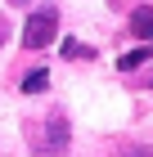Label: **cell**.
<instances>
[{
	"instance_id": "3",
	"label": "cell",
	"mask_w": 153,
	"mask_h": 157,
	"mask_svg": "<svg viewBox=\"0 0 153 157\" xmlns=\"http://www.w3.org/2000/svg\"><path fill=\"white\" fill-rule=\"evenodd\" d=\"M131 32L140 36V45H153V5H140L131 13Z\"/></svg>"
},
{
	"instance_id": "6",
	"label": "cell",
	"mask_w": 153,
	"mask_h": 157,
	"mask_svg": "<svg viewBox=\"0 0 153 157\" xmlns=\"http://www.w3.org/2000/svg\"><path fill=\"white\" fill-rule=\"evenodd\" d=\"M63 54H68V59H90L95 49H90V45H81V40H63Z\"/></svg>"
},
{
	"instance_id": "8",
	"label": "cell",
	"mask_w": 153,
	"mask_h": 157,
	"mask_svg": "<svg viewBox=\"0 0 153 157\" xmlns=\"http://www.w3.org/2000/svg\"><path fill=\"white\" fill-rule=\"evenodd\" d=\"M9 40V18H0V45Z\"/></svg>"
},
{
	"instance_id": "4",
	"label": "cell",
	"mask_w": 153,
	"mask_h": 157,
	"mask_svg": "<svg viewBox=\"0 0 153 157\" xmlns=\"http://www.w3.org/2000/svg\"><path fill=\"white\" fill-rule=\"evenodd\" d=\"M149 59H153V45H135L131 54H122V59H117V67H122V72H135V67L149 63Z\"/></svg>"
},
{
	"instance_id": "2",
	"label": "cell",
	"mask_w": 153,
	"mask_h": 157,
	"mask_svg": "<svg viewBox=\"0 0 153 157\" xmlns=\"http://www.w3.org/2000/svg\"><path fill=\"white\" fill-rule=\"evenodd\" d=\"M54 32H59V9L54 5H41V9H32V18L23 27V45L27 49H45L54 40Z\"/></svg>"
},
{
	"instance_id": "5",
	"label": "cell",
	"mask_w": 153,
	"mask_h": 157,
	"mask_svg": "<svg viewBox=\"0 0 153 157\" xmlns=\"http://www.w3.org/2000/svg\"><path fill=\"white\" fill-rule=\"evenodd\" d=\"M45 85H50V72H45V67H36V72L23 76V94H41Z\"/></svg>"
},
{
	"instance_id": "7",
	"label": "cell",
	"mask_w": 153,
	"mask_h": 157,
	"mask_svg": "<svg viewBox=\"0 0 153 157\" xmlns=\"http://www.w3.org/2000/svg\"><path fill=\"white\" fill-rule=\"evenodd\" d=\"M131 157H153V148H149V144H140V148H131Z\"/></svg>"
},
{
	"instance_id": "9",
	"label": "cell",
	"mask_w": 153,
	"mask_h": 157,
	"mask_svg": "<svg viewBox=\"0 0 153 157\" xmlns=\"http://www.w3.org/2000/svg\"><path fill=\"white\" fill-rule=\"evenodd\" d=\"M9 5H32V0H9Z\"/></svg>"
},
{
	"instance_id": "1",
	"label": "cell",
	"mask_w": 153,
	"mask_h": 157,
	"mask_svg": "<svg viewBox=\"0 0 153 157\" xmlns=\"http://www.w3.org/2000/svg\"><path fill=\"white\" fill-rule=\"evenodd\" d=\"M27 139H32V148L41 157H63V153H68V139H72L68 117H63V112H50L36 130H27Z\"/></svg>"
}]
</instances>
